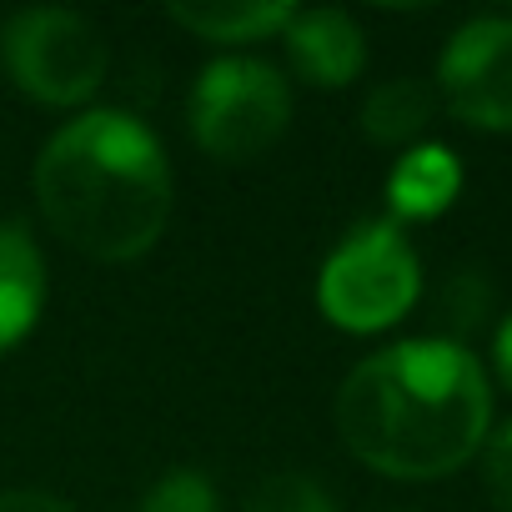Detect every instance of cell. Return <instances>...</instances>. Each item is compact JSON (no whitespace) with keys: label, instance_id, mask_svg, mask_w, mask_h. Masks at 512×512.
<instances>
[{"label":"cell","instance_id":"obj_1","mask_svg":"<svg viewBox=\"0 0 512 512\" xmlns=\"http://www.w3.org/2000/svg\"><path fill=\"white\" fill-rule=\"evenodd\" d=\"M492 422V392L477 357L422 337L367 357L337 392L342 442L387 477H442L462 467Z\"/></svg>","mask_w":512,"mask_h":512},{"label":"cell","instance_id":"obj_2","mask_svg":"<svg viewBox=\"0 0 512 512\" xmlns=\"http://www.w3.org/2000/svg\"><path fill=\"white\" fill-rule=\"evenodd\" d=\"M36 201L61 241L96 262L151 251L171 216L161 141L126 111H91L51 136L36 161Z\"/></svg>","mask_w":512,"mask_h":512},{"label":"cell","instance_id":"obj_3","mask_svg":"<svg viewBox=\"0 0 512 512\" xmlns=\"http://www.w3.org/2000/svg\"><path fill=\"white\" fill-rule=\"evenodd\" d=\"M417 287H422V267L402 226L367 221L327 256L317 297L342 332H382L417 302Z\"/></svg>","mask_w":512,"mask_h":512},{"label":"cell","instance_id":"obj_4","mask_svg":"<svg viewBox=\"0 0 512 512\" xmlns=\"http://www.w3.org/2000/svg\"><path fill=\"white\" fill-rule=\"evenodd\" d=\"M292 121V91L277 66L226 56L211 61L191 91V136L216 161H251L282 141Z\"/></svg>","mask_w":512,"mask_h":512},{"label":"cell","instance_id":"obj_5","mask_svg":"<svg viewBox=\"0 0 512 512\" xmlns=\"http://www.w3.org/2000/svg\"><path fill=\"white\" fill-rule=\"evenodd\" d=\"M0 61H6L11 81L26 96H36L46 106H76L101 86L111 51H106V36L86 16L36 6V11H21L6 21V31H0Z\"/></svg>","mask_w":512,"mask_h":512},{"label":"cell","instance_id":"obj_6","mask_svg":"<svg viewBox=\"0 0 512 512\" xmlns=\"http://www.w3.org/2000/svg\"><path fill=\"white\" fill-rule=\"evenodd\" d=\"M437 86L457 121L512 131V16L467 21L442 51Z\"/></svg>","mask_w":512,"mask_h":512},{"label":"cell","instance_id":"obj_7","mask_svg":"<svg viewBox=\"0 0 512 512\" xmlns=\"http://www.w3.org/2000/svg\"><path fill=\"white\" fill-rule=\"evenodd\" d=\"M287 51L312 86H347L367 61L362 31L342 11H297L287 26Z\"/></svg>","mask_w":512,"mask_h":512},{"label":"cell","instance_id":"obj_8","mask_svg":"<svg viewBox=\"0 0 512 512\" xmlns=\"http://www.w3.org/2000/svg\"><path fill=\"white\" fill-rule=\"evenodd\" d=\"M46 297V262L21 226L0 221V352L16 347Z\"/></svg>","mask_w":512,"mask_h":512},{"label":"cell","instance_id":"obj_9","mask_svg":"<svg viewBox=\"0 0 512 512\" xmlns=\"http://www.w3.org/2000/svg\"><path fill=\"white\" fill-rule=\"evenodd\" d=\"M457 186H462V171H457L452 151H442V146H417V151H407V156L397 161V171H392V181H387V201H392L397 216L427 221V216H437V211L452 206Z\"/></svg>","mask_w":512,"mask_h":512},{"label":"cell","instance_id":"obj_10","mask_svg":"<svg viewBox=\"0 0 512 512\" xmlns=\"http://www.w3.org/2000/svg\"><path fill=\"white\" fill-rule=\"evenodd\" d=\"M292 6L282 0H216V6H171V21L186 26L191 36H206V41H262V36H277L292 26Z\"/></svg>","mask_w":512,"mask_h":512},{"label":"cell","instance_id":"obj_11","mask_svg":"<svg viewBox=\"0 0 512 512\" xmlns=\"http://www.w3.org/2000/svg\"><path fill=\"white\" fill-rule=\"evenodd\" d=\"M437 111V96L427 81L417 76H397L387 86H377L362 106V131L377 141V146H397V141H412Z\"/></svg>","mask_w":512,"mask_h":512},{"label":"cell","instance_id":"obj_12","mask_svg":"<svg viewBox=\"0 0 512 512\" xmlns=\"http://www.w3.org/2000/svg\"><path fill=\"white\" fill-rule=\"evenodd\" d=\"M246 512H337V507L312 477L277 472L267 482H256V492L246 497Z\"/></svg>","mask_w":512,"mask_h":512},{"label":"cell","instance_id":"obj_13","mask_svg":"<svg viewBox=\"0 0 512 512\" xmlns=\"http://www.w3.org/2000/svg\"><path fill=\"white\" fill-rule=\"evenodd\" d=\"M141 512H216V492H211V482H206L201 472L176 467V472H166V477L146 492Z\"/></svg>","mask_w":512,"mask_h":512},{"label":"cell","instance_id":"obj_14","mask_svg":"<svg viewBox=\"0 0 512 512\" xmlns=\"http://www.w3.org/2000/svg\"><path fill=\"white\" fill-rule=\"evenodd\" d=\"M487 492L497 512H512V422L487 442Z\"/></svg>","mask_w":512,"mask_h":512},{"label":"cell","instance_id":"obj_15","mask_svg":"<svg viewBox=\"0 0 512 512\" xmlns=\"http://www.w3.org/2000/svg\"><path fill=\"white\" fill-rule=\"evenodd\" d=\"M0 512H71V507H66V502H56L51 492L11 487V492H0Z\"/></svg>","mask_w":512,"mask_h":512},{"label":"cell","instance_id":"obj_16","mask_svg":"<svg viewBox=\"0 0 512 512\" xmlns=\"http://www.w3.org/2000/svg\"><path fill=\"white\" fill-rule=\"evenodd\" d=\"M497 372H502V382L512 387V317H507L502 332H497Z\"/></svg>","mask_w":512,"mask_h":512}]
</instances>
